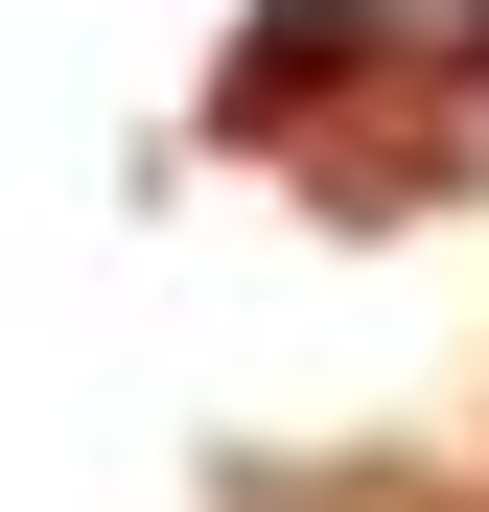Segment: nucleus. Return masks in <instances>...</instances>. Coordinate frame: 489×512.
Segmentation results:
<instances>
[{
	"mask_svg": "<svg viewBox=\"0 0 489 512\" xmlns=\"http://www.w3.org/2000/svg\"><path fill=\"white\" fill-rule=\"evenodd\" d=\"M350 47H373V0H280V24L233 47V117H303L326 70H350Z\"/></svg>",
	"mask_w": 489,
	"mask_h": 512,
	"instance_id": "1",
	"label": "nucleus"
},
{
	"mask_svg": "<svg viewBox=\"0 0 489 512\" xmlns=\"http://www.w3.org/2000/svg\"><path fill=\"white\" fill-rule=\"evenodd\" d=\"M466 47H489V24H466Z\"/></svg>",
	"mask_w": 489,
	"mask_h": 512,
	"instance_id": "2",
	"label": "nucleus"
}]
</instances>
